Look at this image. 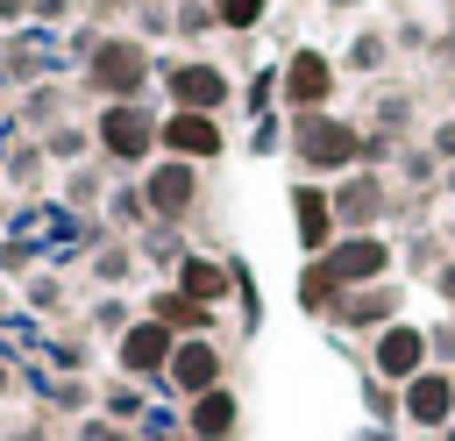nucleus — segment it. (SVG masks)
I'll return each instance as SVG.
<instances>
[{
    "instance_id": "nucleus-1",
    "label": "nucleus",
    "mask_w": 455,
    "mask_h": 441,
    "mask_svg": "<svg viewBox=\"0 0 455 441\" xmlns=\"http://www.w3.org/2000/svg\"><path fill=\"white\" fill-rule=\"evenodd\" d=\"M156 128H164V114H149L142 100H107L100 114H92V149L107 156V164H128V171H149L164 149H156Z\"/></svg>"
},
{
    "instance_id": "nucleus-2",
    "label": "nucleus",
    "mask_w": 455,
    "mask_h": 441,
    "mask_svg": "<svg viewBox=\"0 0 455 441\" xmlns=\"http://www.w3.org/2000/svg\"><path fill=\"white\" fill-rule=\"evenodd\" d=\"M85 85L100 92V107H107V100H142V92L156 85L149 43H142V36H100L92 57H85Z\"/></svg>"
},
{
    "instance_id": "nucleus-3",
    "label": "nucleus",
    "mask_w": 455,
    "mask_h": 441,
    "mask_svg": "<svg viewBox=\"0 0 455 441\" xmlns=\"http://www.w3.org/2000/svg\"><path fill=\"white\" fill-rule=\"evenodd\" d=\"M291 149L313 178H348L363 171V128L341 114H291Z\"/></svg>"
},
{
    "instance_id": "nucleus-4",
    "label": "nucleus",
    "mask_w": 455,
    "mask_h": 441,
    "mask_svg": "<svg viewBox=\"0 0 455 441\" xmlns=\"http://www.w3.org/2000/svg\"><path fill=\"white\" fill-rule=\"evenodd\" d=\"M334 85H341V64H334L327 50H291V57L277 64V100H284V114H327Z\"/></svg>"
},
{
    "instance_id": "nucleus-5",
    "label": "nucleus",
    "mask_w": 455,
    "mask_h": 441,
    "mask_svg": "<svg viewBox=\"0 0 455 441\" xmlns=\"http://www.w3.org/2000/svg\"><path fill=\"white\" fill-rule=\"evenodd\" d=\"M156 85H164V100L185 107V114H220V107L235 100V78H228L213 57H178V64L156 71Z\"/></svg>"
},
{
    "instance_id": "nucleus-6",
    "label": "nucleus",
    "mask_w": 455,
    "mask_h": 441,
    "mask_svg": "<svg viewBox=\"0 0 455 441\" xmlns=\"http://www.w3.org/2000/svg\"><path fill=\"white\" fill-rule=\"evenodd\" d=\"M320 263H327V277H334L341 292H363V285H384V277H391L398 249H391V235H377V228H370V235H341Z\"/></svg>"
},
{
    "instance_id": "nucleus-7",
    "label": "nucleus",
    "mask_w": 455,
    "mask_h": 441,
    "mask_svg": "<svg viewBox=\"0 0 455 441\" xmlns=\"http://www.w3.org/2000/svg\"><path fill=\"white\" fill-rule=\"evenodd\" d=\"M427 363H434V349H427V327H419V320H391V327L370 334V377H384V384H412Z\"/></svg>"
},
{
    "instance_id": "nucleus-8",
    "label": "nucleus",
    "mask_w": 455,
    "mask_h": 441,
    "mask_svg": "<svg viewBox=\"0 0 455 441\" xmlns=\"http://www.w3.org/2000/svg\"><path fill=\"white\" fill-rule=\"evenodd\" d=\"M213 384H228V349L213 341V334H185L178 349H171V370H164V391L185 405V398H199V391H213Z\"/></svg>"
},
{
    "instance_id": "nucleus-9",
    "label": "nucleus",
    "mask_w": 455,
    "mask_h": 441,
    "mask_svg": "<svg viewBox=\"0 0 455 441\" xmlns=\"http://www.w3.org/2000/svg\"><path fill=\"white\" fill-rule=\"evenodd\" d=\"M171 349H178V334L164 327V320H135L121 341H114V377H135V384H164V370H171Z\"/></svg>"
},
{
    "instance_id": "nucleus-10",
    "label": "nucleus",
    "mask_w": 455,
    "mask_h": 441,
    "mask_svg": "<svg viewBox=\"0 0 455 441\" xmlns=\"http://www.w3.org/2000/svg\"><path fill=\"white\" fill-rule=\"evenodd\" d=\"M156 149H164V156H178V164H213V156L228 149V128H220V114H185V107H164Z\"/></svg>"
},
{
    "instance_id": "nucleus-11",
    "label": "nucleus",
    "mask_w": 455,
    "mask_h": 441,
    "mask_svg": "<svg viewBox=\"0 0 455 441\" xmlns=\"http://www.w3.org/2000/svg\"><path fill=\"white\" fill-rule=\"evenodd\" d=\"M142 199H149V213L164 220V228H178L192 206H199V164H178V156H156L149 171H142Z\"/></svg>"
},
{
    "instance_id": "nucleus-12",
    "label": "nucleus",
    "mask_w": 455,
    "mask_h": 441,
    "mask_svg": "<svg viewBox=\"0 0 455 441\" xmlns=\"http://www.w3.org/2000/svg\"><path fill=\"white\" fill-rule=\"evenodd\" d=\"M398 391H405V434H448L455 427V370H434L427 363Z\"/></svg>"
},
{
    "instance_id": "nucleus-13",
    "label": "nucleus",
    "mask_w": 455,
    "mask_h": 441,
    "mask_svg": "<svg viewBox=\"0 0 455 441\" xmlns=\"http://www.w3.org/2000/svg\"><path fill=\"white\" fill-rule=\"evenodd\" d=\"M291 235H299V249H306V256H327V249L341 242L334 192H327L320 178H299V185H291Z\"/></svg>"
},
{
    "instance_id": "nucleus-14",
    "label": "nucleus",
    "mask_w": 455,
    "mask_h": 441,
    "mask_svg": "<svg viewBox=\"0 0 455 441\" xmlns=\"http://www.w3.org/2000/svg\"><path fill=\"white\" fill-rule=\"evenodd\" d=\"M334 192V220H341V235H370L377 220H384V206H391V185L377 178V171H348L341 185H327Z\"/></svg>"
},
{
    "instance_id": "nucleus-15",
    "label": "nucleus",
    "mask_w": 455,
    "mask_h": 441,
    "mask_svg": "<svg viewBox=\"0 0 455 441\" xmlns=\"http://www.w3.org/2000/svg\"><path fill=\"white\" fill-rule=\"evenodd\" d=\"M171 285L185 292V299H199V306H228L235 292H242V263H228V256H199V249H185V263L171 270Z\"/></svg>"
},
{
    "instance_id": "nucleus-16",
    "label": "nucleus",
    "mask_w": 455,
    "mask_h": 441,
    "mask_svg": "<svg viewBox=\"0 0 455 441\" xmlns=\"http://www.w3.org/2000/svg\"><path fill=\"white\" fill-rule=\"evenodd\" d=\"M178 420H185V434H199V441H242V391H235V384H213V391L185 398Z\"/></svg>"
},
{
    "instance_id": "nucleus-17",
    "label": "nucleus",
    "mask_w": 455,
    "mask_h": 441,
    "mask_svg": "<svg viewBox=\"0 0 455 441\" xmlns=\"http://www.w3.org/2000/svg\"><path fill=\"white\" fill-rule=\"evenodd\" d=\"M405 306V292L384 277V285H363V292H341V306H334V327H348V334H377V327H391V320H405L398 313Z\"/></svg>"
},
{
    "instance_id": "nucleus-18",
    "label": "nucleus",
    "mask_w": 455,
    "mask_h": 441,
    "mask_svg": "<svg viewBox=\"0 0 455 441\" xmlns=\"http://www.w3.org/2000/svg\"><path fill=\"white\" fill-rule=\"evenodd\" d=\"M142 313H149V320H164V327H171L178 341H185V334H213V306L185 299L178 285H156V292L142 299Z\"/></svg>"
},
{
    "instance_id": "nucleus-19",
    "label": "nucleus",
    "mask_w": 455,
    "mask_h": 441,
    "mask_svg": "<svg viewBox=\"0 0 455 441\" xmlns=\"http://www.w3.org/2000/svg\"><path fill=\"white\" fill-rule=\"evenodd\" d=\"M142 391H149V384H135V377H114V384H107V391H100V413H107V420H121V427H135V434H142V420H149V413H156V405H149V398H142Z\"/></svg>"
},
{
    "instance_id": "nucleus-20",
    "label": "nucleus",
    "mask_w": 455,
    "mask_h": 441,
    "mask_svg": "<svg viewBox=\"0 0 455 441\" xmlns=\"http://www.w3.org/2000/svg\"><path fill=\"white\" fill-rule=\"evenodd\" d=\"M299 306H306L313 320H334V306H341V285L327 277L320 256H306V270H299Z\"/></svg>"
},
{
    "instance_id": "nucleus-21",
    "label": "nucleus",
    "mask_w": 455,
    "mask_h": 441,
    "mask_svg": "<svg viewBox=\"0 0 455 441\" xmlns=\"http://www.w3.org/2000/svg\"><path fill=\"white\" fill-rule=\"evenodd\" d=\"M43 171H50V149H43V142H14V149L0 156V185H14V192H21V185L36 192Z\"/></svg>"
},
{
    "instance_id": "nucleus-22",
    "label": "nucleus",
    "mask_w": 455,
    "mask_h": 441,
    "mask_svg": "<svg viewBox=\"0 0 455 441\" xmlns=\"http://www.w3.org/2000/svg\"><path fill=\"white\" fill-rule=\"evenodd\" d=\"M107 192H114V185L100 178V164H71V171H64V206H71V213H100Z\"/></svg>"
},
{
    "instance_id": "nucleus-23",
    "label": "nucleus",
    "mask_w": 455,
    "mask_h": 441,
    "mask_svg": "<svg viewBox=\"0 0 455 441\" xmlns=\"http://www.w3.org/2000/svg\"><path fill=\"white\" fill-rule=\"evenodd\" d=\"M100 220H107V228H121V235H128V228H142V220H156V213H149V199H142V178L114 185V192H107V206H100Z\"/></svg>"
},
{
    "instance_id": "nucleus-24",
    "label": "nucleus",
    "mask_w": 455,
    "mask_h": 441,
    "mask_svg": "<svg viewBox=\"0 0 455 441\" xmlns=\"http://www.w3.org/2000/svg\"><path fill=\"white\" fill-rule=\"evenodd\" d=\"M363 413H370V427H405V391L384 377H363Z\"/></svg>"
},
{
    "instance_id": "nucleus-25",
    "label": "nucleus",
    "mask_w": 455,
    "mask_h": 441,
    "mask_svg": "<svg viewBox=\"0 0 455 441\" xmlns=\"http://www.w3.org/2000/svg\"><path fill=\"white\" fill-rule=\"evenodd\" d=\"M341 64H348V71H363V78H370V71H384V64H391V36H384V28H355V43H348V57H341Z\"/></svg>"
},
{
    "instance_id": "nucleus-26",
    "label": "nucleus",
    "mask_w": 455,
    "mask_h": 441,
    "mask_svg": "<svg viewBox=\"0 0 455 441\" xmlns=\"http://www.w3.org/2000/svg\"><path fill=\"white\" fill-rule=\"evenodd\" d=\"M171 28H178L185 43H199V36L220 28V7H213V0H178V7H171Z\"/></svg>"
},
{
    "instance_id": "nucleus-27",
    "label": "nucleus",
    "mask_w": 455,
    "mask_h": 441,
    "mask_svg": "<svg viewBox=\"0 0 455 441\" xmlns=\"http://www.w3.org/2000/svg\"><path fill=\"white\" fill-rule=\"evenodd\" d=\"M43 149H50V164H85V149H92V135H85L78 121H57V128L43 135Z\"/></svg>"
},
{
    "instance_id": "nucleus-28",
    "label": "nucleus",
    "mask_w": 455,
    "mask_h": 441,
    "mask_svg": "<svg viewBox=\"0 0 455 441\" xmlns=\"http://www.w3.org/2000/svg\"><path fill=\"white\" fill-rule=\"evenodd\" d=\"M21 306H36V313H57V306H64V277H57V270H36V277H21Z\"/></svg>"
},
{
    "instance_id": "nucleus-29",
    "label": "nucleus",
    "mask_w": 455,
    "mask_h": 441,
    "mask_svg": "<svg viewBox=\"0 0 455 441\" xmlns=\"http://www.w3.org/2000/svg\"><path fill=\"white\" fill-rule=\"evenodd\" d=\"M50 405L85 420V413H100V391H92V384H78V377H57V384H50Z\"/></svg>"
},
{
    "instance_id": "nucleus-30",
    "label": "nucleus",
    "mask_w": 455,
    "mask_h": 441,
    "mask_svg": "<svg viewBox=\"0 0 455 441\" xmlns=\"http://www.w3.org/2000/svg\"><path fill=\"white\" fill-rule=\"evenodd\" d=\"M0 277H36V235H0Z\"/></svg>"
},
{
    "instance_id": "nucleus-31",
    "label": "nucleus",
    "mask_w": 455,
    "mask_h": 441,
    "mask_svg": "<svg viewBox=\"0 0 455 441\" xmlns=\"http://www.w3.org/2000/svg\"><path fill=\"white\" fill-rule=\"evenodd\" d=\"M213 7H220V28H235V36H256L270 14V0H213Z\"/></svg>"
},
{
    "instance_id": "nucleus-32",
    "label": "nucleus",
    "mask_w": 455,
    "mask_h": 441,
    "mask_svg": "<svg viewBox=\"0 0 455 441\" xmlns=\"http://www.w3.org/2000/svg\"><path fill=\"white\" fill-rule=\"evenodd\" d=\"M128 270H135V249H128V242H107V249H92V277H100V285H121Z\"/></svg>"
},
{
    "instance_id": "nucleus-33",
    "label": "nucleus",
    "mask_w": 455,
    "mask_h": 441,
    "mask_svg": "<svg viewBox=\"0 0 455 441\" xmlns=\"http://www.w3.org/2000/svg\"><path fill=\"white\" fill-rule=\"evenodd\" d=\"M135 320H142V313H135L128 299H100V306H92V327H100V334H114V341H121Z\"/></svg>"
},
{
    "instance_id": "nucleus-34",
    "label": "nucleus",
    "mask_w": 455,
    "mask_h": 441,
    "mask_svg": "<svg viewBox=\"0 0 455 441\" xmlns=\"http://www.w3.org/2000/svg\"><path fill=\"white\" fill-rule=\"evenodd\" d=\"M78 441H149V434H135V427L107 420V413H85V420H78Z\"/></svg>"
},
{
    "instance_id": "nucleus-35",
    "label": "nucleus",
    "mask_w": 455,
    "mask_h": 441,
    "mask_svg": "<svg viewBox=\"0 0 455 441\" xmlns=\"http://www.w3.org/2000/svg\"><path fill=\"white\" fill-rule=\"evenodd\" d=\"M242 100H249V114L263 121V114H270V100H277V64H270V71H256V78L242 85Z\"/></svg>"
},
{
    "instance_id": "nucleus-36",
    "label": "nucleus",
    "mask_w": 455,
    "mask_h": 441,
    "mask_svg": "<svg viewBox=\"0 0 455 441\" xmlns=\"http://www.w3.org/2000/svg\"><path fill=\"white\" fill-rule=\"evenodd\" d=\"M427 349H434V370H455V320L427 327Z\"/></svg>"
},
{
    "instance_id": "nucleus-37",
    "label": "nucleus",
    "mask_w": 455,
    "mask_h": 441,
    "mask_svg": "<svg viewBox=\"0 0 455 441\" xmlns=\"http://www.w3.org/2000/svg\"><path fill=\"white\" fill-rule=\"evenodd\" d=\"M427 149H434V164H455V121H434Z\"/></svg>"
},
{
    "instance_id": "nucleus-38",
    "label": "nucleus",
    "mask_w": 455,
    "mask_h": 441,
    "mask_svg": "<svg viewBox=\"0 0 455 441\" xmlns=\"http://www.w3.org/2000/svg\"><path fill=\"white\" fill-rule=\"evenodd\" d=\"M28 121H50V128H57V92H50V85L28 92Z\"/></svg>"
},
{
    "instance_id": "nucleus-39",
    "label": "nucleus",
    "mask_w": 455,
    "mask_h": 441,
    "mask_svg": "<svg viewBox=\"0 0 455 441\" xmlns=\"http://www.w3.org/2000/svg\"><path fill=\"white\" fill-rule=\"evenodd\" d=\"M277 142H284V128H277V121H270V114H263V121H256V135H249V149H256V156H270V149H277Z\"/></svg>"
},
{
    "instance_id": "nucleus-40",
    "label": "nucleus",
    "mask_w": 455,
    "mask_h": 441,
    "mask_svg": "<svg viewBox=\"0 0 455 441\" xmlns=\"http://www.w3.org/2000/svg\"><path fill=\"white\" fill-rule=\"evenodd\" d=\"M28 14H36V21H64V14H71V0H28Z\"/></svg>"
},
{
    "instance_id": "nucleus-41",
    "label": "nucleus",
    "mask_w": 455,
    "mask_h": 441,
    "mask_svg": "<svg viewBox=\"0 0 455 441\" xmlns=\"http://www.w3.org/2000/svg\"><path fill=\"white\" fill-rule=\"evenodd\" d=\"M434 292H441V299L455 306V263H441V277H434Z\"/></svg>"
},
{
    "instance_id": "nucleus-42",
    "label": "nucleus",
    "mask_w": 455,
    "mask_h": 441,
    "mask_svg": "<svg viewBox=\"0 0 455 441\" xmlns=\"http://www.w3.org/2000/svg\"><path fill=\"white\" fill-rule=\"evenodd\" d=\"M28 14V0H0V21H21Z\"/></svg>"
},
{
    "instance_id": "nucleus-43",
    "label": "nucleus",
    "mask_w": 455,
    "mask_h": 441,
    "mask_svg": "<svg viewBox=\"0 0 455 441\" xmlns=\"http://www.w3.org/2000/svg\"><path fill=\"white\" fill-rule=\"evenodd\" d=\"M7 391H14V363L0 356V398H7Z\"/></svg>"
},
{
    "instance_id": "nucleus-44",
    "label": "nucleus",
    "mask_w": 455,
    "mask_h": 441,
    "mask_svg": "<svg viewBox=\"0 0 455 441\" xmlns=\"http://www.w3.org/2000/svg\"><path fill=\"white\" fill-rule=\"evenodd\" d=\"M156 441H199V434H185V427H178V434H156Z\"/></svg>"
},
{
    "instance_id": "nucleus-45",
    "label": "nucleus",
    "mask_w": 455,
    "mask_h": 441,
    "mask_svg": "<svg viewBox=\"0 0 455 441\" xmlns=\"http://www.w3.org/2000/svg\"><path fill=\"white\" fill-rule=\"evenodd\" d=\"M441 185H448V192H455V164H448V171H441Z\"/></svg>"
},
{
    "instance_id": "nucleus-46",
    "label": "nucleus",
    "mask_w": 455,
    "mask_h": 441,
    "mask_svg": "<svg viewBox=\"0 0 455 441\" xmlns=\"http://www.w3.org/2000/svg\"><path fill=\"white\" fill-rule=\"evenodd\" d=\"M0 228H7V199H0Z\"/></svg>"
},
{
    "instance_id": "nucleus-47",
    "label": "nucleus",
    "mask_w": 455,
    "mask_h": 441,
    "mask_svg": "<svg viewBox=\"0 0 455 441\" xmlns=\"http://www.w3.org/2000/svg\"><path fill=\"white\" fill-rule=\"evenodd\" d=\"M412 441H441V434H412Z\"/></svg>"
},
{
    "instance_id": "nucleus-48",
    "label": "nucleus",
    "mask_w": 455,
    "mask_h": 441,
    "mask_svg": "<svg viewBox=\"0 0 455 441\" xmlns=\"http://www.w3.org/2000/svg\"><path fill=\"white\" fill-rule=\"evenodd\" d=\"M334 7H355V0H334Z\"/></svg>"
},
{
    "instance_id": "nucleus-49",
    "label": "nucleus",
    "mask_w": 455,
    "mask_h": 441,
    "mask_svg": "<svg viewBox=\"0 0 455 441\" xmlns=\"http://www.w3.org/2000/svg\"><path fill=\"white\" fill-rule=\"evenodd\" d=\"M0 313H7V292H0Z\"/></svg>"
},
{
    "instance_id": "nucleus-50",
    "label": "nucleus",
    "mask_w": 455,
    "mask_h": 441,
    "mask_svg": "<svg viewBox=\"0 0 455 441\" xmlns=\"http://www.w3.org/2000/svg\"><path fill=\"white\" fill-rule=\"evenodd\" d=\"M448 242H455V220H448Z\"/></svg>"
},
{
    "instance_id": "nucleus-51",
    "label": "nucleus",
    "mask_w": 455,
    "mask_h": 441,
    "mask_svg": "<svg viewBox=\"0 0 455 441\" xmlns=\"http://www.w3.org/2000/svg\"><path fill=\"white\" fill-rule=\"evenodd\" d=\"M441 441H455V427H448V434H441Z\"/></svg>"
},
{
    "instance_id": "nucleus-52",
    "label": "nucleus",
    "mask_w": 455,
    "mask_h": 441,
    "mask_svg": "<svg viewBox=\"0 0 455 441\" xmlns=\"http://www.w3.org/2000/svg\"><path fill=\"white\" fill-rule=\"evenodd\" d=\"M448 320H455V306H448Z\"/></svg>"
},
{
    "instance_id": "nucleus-53",
    "label": "nucleus",
    "mask_w": 455,
    "mask_h": 441,
    "mask_svg": "<svg viewBox=\"0 0 455 441\" xmlns=\"http://www.w3.org/2000/svg\"><path fill=\"white\" fill-rule=\"evenodd\" d=\"M0 427H7V420H0Z\"/></svg>"
}]
</instances>
